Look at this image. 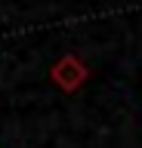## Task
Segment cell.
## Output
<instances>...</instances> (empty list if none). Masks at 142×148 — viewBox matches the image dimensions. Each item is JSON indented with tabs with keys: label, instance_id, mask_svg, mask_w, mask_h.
<instances>
[{
	"label": "cell",
	"instance_id": "obj_1",
	"mask_svg": "<svg viewBox=\"0 0 142 148\" xmlns=\"http://www.w3.org/2000/svg\"><path fill=\"white\" fill-rule=\"evenodd\" d=\"M49 77H53V83H56L62 92H77L86 83L90 71H86V65L80 62L77 56H62V59L49 68Z\"/></svg>",
	"mask_w": 142,
	"mask_h": 148
}]
</instances>
